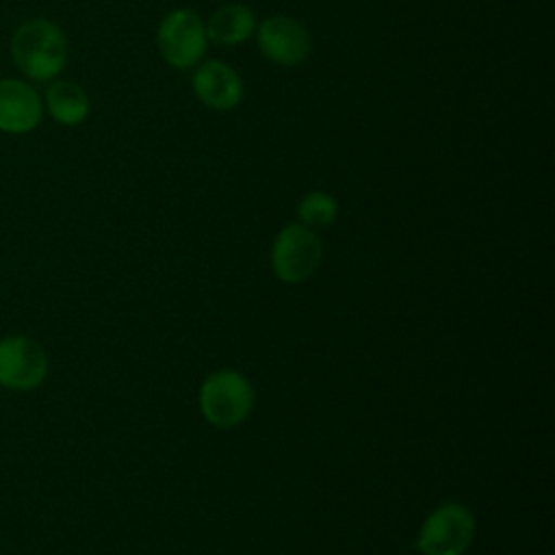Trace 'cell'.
Returning a JSON list of instances; mask_svg holds the SVG:
<instances>
[{"label": "cell", "instance_id": "obj_1", "mask_svg": "<svg viewBox=\"0 0 555 555\" xmlns=\"http://www.w3.org/2000/svg\"><path fill=\"white\" fill-rule=\"evenodd\" d=\"M11 56L15 67L35 82L56 78L69 56L65 33L46 17H33L17 26L11 37Z\"/></svg>", "mask_w": 555, "mask_h": 555}, {"label": "cell", "instance_id": "obj_2", "mask_svg": "<svg viewBox=\"0 0 555 555\" xmlns=\"http://www.w3.org/2000/svg\"><path fill=\"white\" fill-rule=\"evenodd\" d=\"M206 22L193 9L169 11L156 30V48L163 61L176 69L195 67L206 52Z\"/></svg>", "mask_w": 555, "mask_h": 555}, {"label": "cell", "instance_id": "obj_3", "mask_svg": "<svg viewBox=\"0 0 555 555\" xmlns=\"http://www.w3.org/2000/svg\"><path fill=\"white\" fill-rule=\"evenodd\" d=\"M199 408L215 427H234L251 412L254 388L236 371H217L202 384Z\"/></svg>", "mask_w": 555, "mask_h": 555}, {"label": "cell", "instance_id": "obj_4", "mask_svg": "<svg viewBox=\"0 0 555 555\" xmlns=\"http://www.w3.org/2000/svg\"><path fill=\"white\" fill-rule=\"evenodd\" d=\"M473 533V514L460 503H444L423 522L416 548L423 555H462L468 548Z\"/></svg>", "mask_w": 555, "mask_h": 555}, {"label": "cell", "instance_id": "obj_5", "mask_svg": "<svg viewBox=\"0 0 555 555\" xmlns=\"http://www.w3.org/2000/svg\"><path fill=\"white\" fill-rule=\"evenodd\" d=\"M321 251V241L312 228L288 223L278 232L271 247L273 273L284 282H301L317 271Z\"/></svg>", "mask_w": 555, "mask_h": 555}, {"label": "cell", "instance_id": "obj_6", "mask_svg": "<svg viewBox=\"0 0 555 555\" xmlns=\"http://www.w3.org/2000/svg\"><path fill=\"white\" fill-rule=\"evenodd\" d=\"M48 375V353L41 343L24 334L0 340V386L9 390H35Z\"/></svg>", "mask_w": 555, "mask_h": 555}, {"label": "cell", "instance_id": "obj_7", "mask_svg": "<svg viewBox=\"0 0 555 555\" xmlns=\"http://www.w3.org/2000/svg\"><path fill=\"white\" fill-rule=\"evenodd\" d=\"M254 37L262 56L284 67L304 63L312 50V39L308 28L297 17L284 15V13L267 15L256 26Z\"/></svg>", "mask_w": 555, "mask_h": 555}, {"label": "cell", "instance_id": "obj_8", "mask_svg": "<svg viewBox=\"0 0 555 555\" xmlns=\"http://www.w3.org/2000/svg\"><path fill=\"white\" fill-rule=\"evenodd\" d=\"M193 93L210 111H232L241 104L245 87L238 72L217 59L195 65L193 72Z\"/></svg>", "mask_w": 555, "mask_h": 555}, {"label": "cell", "instance_id": "obj_9", "mask_svg": "<svg viewBox=\"0 0 555 555\" xmlns=\"http://www.w3.org/2000/svg\"><path fill=\"white\" fill-rule=\"evenodd\" d=\"M43 102L37 89L17 78L0 80V130L11 134L30 132L39 126Z\"/></svg>", "mask_w": 555, "mask_h": 555}, {"label": "cell", "instance_id": "obj_10", "mask_svg": "<svg viewBox=\"0 0 555 555\" xmlns=\"http://www.w3.org/2000/svg\"><path fill=\"white\" fill-rule=\"evenodd\" d=\"M206 22V37L217 46H238L247 41L258 26L254 11L247 4L230 2L219 7Z\"/></svg>", "mask_w": 555, "mask_h": 555}, {"label": "cell", "instance_id": "obj_11", "mask_svg": "<svg viewBox=\"0 0 555 555\" xmlns=\"http://www.w3.org/2000/svg\"><path fill=\"white\" fill-rule=\"evenodd\" d=\"M46 108L54 121L63 126H78L89 115V95L78 82L54 80L46 89Z\"/></svg>", "mask_w": 555, "mask_h": 555}, {"label": "cell", "instance_id": "obj_12", "mask_svg": "<svg viewBox=\"0 0 555 555\" xmlns=\"http://www.w3.org/2000/svg\"><path fill=\"white\" fill-rule=\"evenodd\" d=\"M338 215V204L336 199L325 193V191H310L308 195L301 197L297 206V217L299 223L308 228H327Z\"/></svg>", "mask_w": 555, "mask_h": 555}]
</instances>
